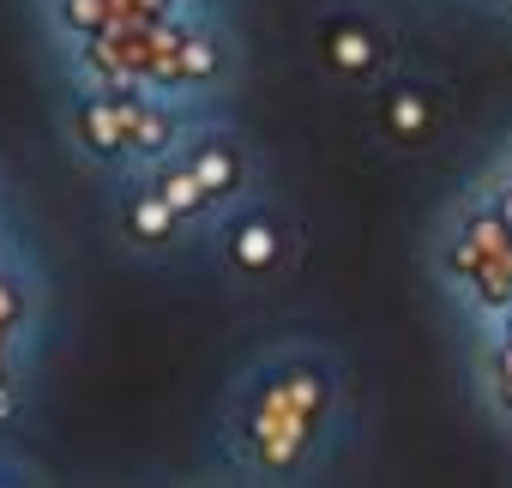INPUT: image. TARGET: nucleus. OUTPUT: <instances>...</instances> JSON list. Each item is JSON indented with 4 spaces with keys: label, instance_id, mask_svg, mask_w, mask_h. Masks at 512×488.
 Here are the masks:
<instances>
[{
    "label": "nucleus",
    "instance_id": "obj_1",
    "mask_svg": "<svg viewBox=\"0 0 512 488\" xmlns=\"http://www.w3.org/2000/svg\"><path fill=\"white\" fill-rule=\"evenodd\" d=\"M326 422V374L308 362H284L278 374H260L247 392V440L260 452V470L302 464L308 440Z\"/></svg>",
    "mask_w": 512,
    "mask_h": 488
},
{
    "label": "nucleus",
    "instance_id": "obj_2",
    "mask_svg": "<svg viewBox=\"0 0 512 488\" xmlns=\"http://www.w3.org/2000/svg\"><path fill=\"white\" fill-rule=\"evenodd\" d=\"M320 49H326V61H332L338 73H350V79H362V73L380 67V37H374L368 25H356V19H332V25L320 31Z\"/></svg>",
    "mask_w": 512,
    "mask_h": 488
},
{
    "label": "nucleus",
    "instance_id": "obj_3",
    "mask_svg": "<svg viewBox=\"0 0 512 488\" xmlns=\"http://www.w3.org/2000/svg\"><path fill=\"white\" fill-rule=\"evenodd\" d=\"M229 260L241 272H272V260H278V229H272V217H241L229 229Z\"/></svg>",
    "mask_w": 512,
    "mask_h": 488
},
{
    "label": "nucleus",
    "instance_id": "obj_4",
    "mask_svg": "<svg viewBox=\"0 0 512 488\" xmlns=\"http://www.w3.org/2000/svg\"><path fill=\"white\" fill-rule=\"evenodd\" d=\"M181 229V211L157 193V187H139L133 199H127V235H139V241H169Z\"/></svg>",
    "mask_w": 512,
    "mask_h": 488
},
{
    "label": "nucleus",
    "instance_id": "obj_5",
    "mask_svg": "<svg viewBox=\"0 0 512 488\" xmlns=\"http://www.w3.org/2000/svg\"><path fill=\"white\" fill-rule=\"evenodd\" d=\"M181 163L205 181V193H211V199L235 193V181H241V151H235V145H217V139H211V145H199V151H187Z\"/></svg>",
    "mask_w": 512,
    "mask_h": 488
},
{
    "label": "nucleus",
    "instance_id": "obj_6",
    "mask_svg": "<svg viewBox=\"0 0 512 488\" xmlns=\"http://www.w3.org/2000/svg\"><path fill=\"white\" fill-rule=\"evenodd\" d=\"M428 121H434V109H428L422 91H392V103H386V127H392L398 139H422Z\"/></svg>",
    "mask_w": 512,
    "mask_h": 488
}]
</instances>
